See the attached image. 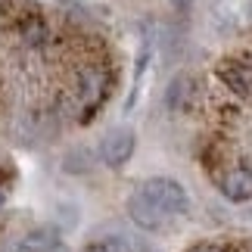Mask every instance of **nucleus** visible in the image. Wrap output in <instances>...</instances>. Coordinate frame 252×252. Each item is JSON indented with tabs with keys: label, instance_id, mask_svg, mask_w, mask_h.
I'll return each instance as SVG.
<instances>
[{
	"label": "nucleus",
	"instance_id": "1",
	"mask_svg": "<svg viewBox=\"0 0 252 252\" xmlns=\"http://www.w3.org/2000/svg\"><path fill=\"white\" fill-rule=\"evenodd\" d=\"M137 193L147 202H153L162 215H187L190 212V196L174 178H150L143 181Z\"/></svg>",
	"mask_w": 252,
	"mask_h": 252
},
{
	"label": "nucleus",
	"instance_id": "2",
	"mask_svg": "<svg viewBox=\"0 0 252 252\" xmlns=\"http://www.w3.org/2000/svg\"><path fill=\"white\" fill-rule=\"evenodd\" d=\"M134 147H137V137L131 128H109L106 137L100 140V159L109 168H122L134 156Z\"/></svg>",
	"mask_w": 252,
	"mask_h": 252
},
{
	"label": "nucleus",
	"instance_id": "3",
	"mask_svg": "<svg viewBox=\"0 0 252 252\" xmlns=\"http://www.w3.org/2000/svg\"><path fill=\"white\" fill-rule=\"evenodd\" d=\"M128 215H131L134 224L143 227V230H162V227H165V218H168V215H162L153 202L143 199L137 190L128 196Z\"/></svg>",
	"mask_w": 252,
	"mask_h": 252
},
{
	"label": "nucleus",
	"instance_id": "4",
	"mask_svg": "<svg viewBox=\"0 0 252 252\" xmlns=\"http://www.w3.org/2000/svg\"><path fill=\"white\" fill-rule=\"evenodd\" d=\"M221 196L230 202H249L252 199V168H230L221 178Z\"/></svg>",
	"mask_w": 252,
	"mask_h": 252
},
{
	"label": "nucleus",
	"instance_id": "5",
	"mask_svg": "<svg viewBox=\"0 0 252 252\" xmlns=\"http://www.w3.org/2000/svg\"><path fill=\"white\" fill-rule=\"evenodd\" d=\"M60 249V230L56 227H34L19 240L16 252H56Z\"/></svg>",
	"mask_w": 252,
	"mask_h": 252
},
{
	"label": "nucleus",
	"instance_id": "6",
	"mask_svg": "<svg viewBox=\"0 0 252 252\" xmlns=\"http://www.w3.org/2000/svg\"><path fill=\"white\" fill-rule=\"evenodd\" d=\"M190 91H193V81L190 75H174L168 91H165V106L171 112H184L190 106Z\"/></svg>",
	"mask_w": 252,
	"mask_h": 252
},
{
	"label": "nucleus",
	"instance_id": "7",
	"mask_svg": "<svg viewBox=\"0 0 252 252\" xmlns=\"http://www.w3.org/2000/svg\"><path fill=\"white\" fill-rule=\"evenodd\" d=\"M221 78H224V84L230 87V91L249 94L252 91V65H246V63H230V65L221 69Z\"/></svg>",
	"mask_w": 252,
	"mask_h": 252
},
{
	"label": "nucleus",
	"instance_id": "8",
	"mask_svg": "<svg viewBox=\"0 0 252 252\" xmlns=\"http://www.w3.org/2000/svg\"><path fill=\"white\" fill-rule=\"evenodd\" d=\"M84 252H131V249H128V243H125V240H106V243L87 246Z\"/></svg>",
	"mask_w": 252,
	"mask_h": 252
},
{
	"label": "nucleus",
	"instance_id": "9",
	"mask_svg": "<svg viewBox=\"0 0 252 252\" xmlns=\"http://www.w3.org/2000/svg\"><path fill=\"white\" fill-rule=\"evenodd\" d=\"M171 3H174V6H178V9H187V6L193 3V0H171Z\"/></svg>",
	"mask_w": 252,
	"mask_h": 252
},
{
	"label": "nucleus",
	"instance_id": "10",
	"mask_svg": "<svg viewBox=\"0 0 252 252\" xmlns=\"http://www.w3.org/2000/svg\"><path fill=\"white\" fill-rule=\"evenodd\" d=\"M193 252H215V249H209V246H199V249H193Z\"/></svg>",
	"mask_w": 252,
	"mask_h": 252
},
{
	"label": "nucleus",
	"instance_id": "11",
	"mask_svg": "<svg viewBox=\"0 0 252 252\" xmlns=\"http://www.w3.org/2000/svg\"><path fill=\"white\" fill-rule=\"evenodd\" d=\"M3 202H6V193H3V187H0V206H3Z\"/></svg>",
	"mask_w": 252,
	"mask_h": 252
},
{
	"label": "nucleus",
	"instance_id": "12",
	"mask_svg": "<svg viewBox=\"0 0 252 252\" xmlns=\"http://www.w3.org/2000/svg\"><path fill=\"white\" fill-rule=\"evenodd\" d=\"M249 215H252V212H249Z\"/></svg>",
	"mask_w": 252,
	"mask_h": 252
}]
</instances>
